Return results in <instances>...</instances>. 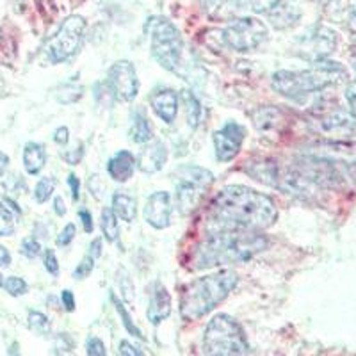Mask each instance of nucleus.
Here are the masks:
<instances>
[{
    "mask_svg": "<svg viewBox=\"0 0 356 356\" xmlns=\"http://www.w3.org/2000/svg\"><path fill=\"white\" fill-rule=\"evenodd\" d=\"M278 219L275 202L246 186H228L212 200L207 221L216 232H260Z\"/></svg>",
    "mask_w": 356,
    "mask_h": 356,
    "instance_id": "nucleus-1",
    "label": "nucleus"
},
{
    "mask_svg": "<svg viewBox=\"0 0 356 356\" xmlns=\"http://www.w3.org/2000/svg\"><path fill=\"white\" fill-rule=\"evenodd\" d=\"M267 246L269 241L260 232H216L193 248L189 262L193 269L244 264Z\"/></svg>",
    "mask_w": 356,
    "mask_h": 356,
    "instance_id": "nucleus-2",
    "label": "nucleus"
},
{
    "mask_svg": "<svg viewBox=\"0 0 356 356\" xmlns=\"http://www.w3.org/2000/svg\"><path fill=\"white\" fill-rule=\"evenodd\" d=\"M237 282H239V276L232 269H221L218 273L195 280L184 291L182 300H180V316L184 317V321L202 319L227 300Z\"/></svg>",
    "mask_w": 356,
    "mask_h": 356,
    "instance_id": "nucleus-3",
    "label": "nucleus"
},
{
    "mask_svg": "<svg viewBox=\"0 0 356 356\" xmlns=\"http://www.w3.org/2000/svg\"><path fill=\"white\" fill-rule=\"evenodd\" d=\"M344 75L346 72L342 65L330 59H321L314 63L310 70H298V72L280 70L271 77V86L282 97L298 100V98L323 91Z\"/></svg>",
    "mask_w": 356,
    "mask_h": 356,
    "instance_id": "nucleus-4",
    "label": "nucleus"
},
{
    "mask_svg": "<svg viewBox=\"0 0 356 356\" xmlns=\"http://www.w3.org/2000/svg\"><path fill=\"white\" fill-rule=\"evenodd\" d=\"M145 31L150 38L155 61L168 72L184 75V41L178 29L164 17H152L146 22Z\"/></svg>",
    "mask_w": 356,
    "mask_h": 356,
    "instance_id": "nucleus-5",
    "label": "nucleus"
},
{
    "mask_svg": "<svg viewBox=\"0 0 356 356\" xmlns=\"http://www.w3.org/2000/svg\"><path fill=\"white\" fill-rule=\"evenodd\" d=\"M205 356H248V340L241 324L228 314H219L203 335Z\"/></svg>",
    "mask_w": 356,
    "mask_h": 356,
    "instance_id": "nucleus-6",
    "label": "nucleus"
},
{
    "mask_svg": "<svg viewBox=\"0 0 356 356\" xmlns=\"http://www.w3.org/2000/svg\"><path fill=\"white\" fill-rule=\"evenodd\" d=\"M86 33V20L79 15H72L57 29V33L47 41L44 54L52 65L66 61L79 52L82 44V38Z\"/></svg>",
    "mask_w": 356,
    "mask_h": 356,
    "instance_id": "nucleus-7",
    "label": "nucleus"
},
{
    "mask_svg": "<svg viewBox=\"0 0 356 356\" xmlns=\"http://www.w3.org/2000/svg\"><path fill=\"white\" fill-rule=\"evenodd\" d=\"M267 27L259 18L243 17L232 20L221 31L222 44L235 52H251L266 41Z\"/></svg>",
    "mask_w": 356,
    "mask_h": 356,
    "instance_id": "nucleus-8",
    "label": "nucleus"
},
{
    "mask_svg": "<svg viewBox=\"0 0 356 356\" xmlns=\"http://www.w3.org/2000/svg\"><path fill=\"white\" fill-rule=\"evenodd\" d=\"M214 175L200 166L180 168V178L177 184V202L184 214H189L198 207L205 191L211 187Z\"/></svg>",
    "mask_w": 356,
    "mask_h": 356,
    "instance_id": "nucleus-9",
    "label": "nucleus"
},
{
    "mask_svg": "<svg viewBox=\"0 0 356 356\" xmlns=\"http://www.w3.org/2000/svg\"><path fill=\"white\" fill-rule=\"evenodd\" d=\"M337 44H339V40H337V34L332 29L324 27V25H316L300 38L298 52L305 59L316 63L321 59H328L330 54H333V50L337 49Z\"/></svg>",
    "mask_w": 356,
    "mask_h": 356,
    "instance_id": "nucleus-10",
    "label": "nucleus"
},
{
    "mask_svg": "<svg viewBox=\"0 0 356 356\" xmlns=\"http://www.w3.org/2000/svg\"><path fill=\"white\" fill-rule=\"evenodd\" d=\"M107 84L111 93L120 102H132L139 93V79L130 61H116L109 68Z\"/></svg>",
    "mask_w": 356,
    "mask_h": 356,
    "instance_id": "nucleus-11",
    "label": "nucleus"
},
{
    "mask_svg": "<svg viewBox=\"0 0 356 356\" xmlns=\"http://www.w3.org/2000/svg\"><path fill=\"white\" fill-rule=\"evenodd\" d=\"M321 132L339 141L356 139V114L346 109H333L319 118Z\"/></svg>",
    "mask_w": 356,
    "mask_h": 356,
    "instance_id": "nucleus-12",
    "label": "nucleus"
},
{
    "mask_svg": "<svg viewBox=\"0 0 356 356\" xmlns=\"http://www.w3.org/2000/svg\"><path fill=\"white\" fill-rule=\"evenodd\" d=\"M244 129L239 123L228 122L221 130H216L212 136L216 148V157L221 162H230L237 157L244 141Z\"/></svg>",
    "mask_w": 356,
    "mask_h": 356,
    "instance_id": "nucleus-13",
    "label": "nucleus"
},
{
    "mask_svg": "<svg viewBox=\"0 0 356 356\" xmlns=\"http://www.w3.org/2000/svg\"><path fill=\"white\" fill-rule=\"evenodd\" d=\"M171 214H173V202H171L170 193L157 191L152 196H148L145 205V219L150 227L164 230V228L170 227Z\"/></svg>",
    "mask_w": 356,
    "mask_h": 356,
    "instance_id": "nucleus-14",
    "label": "nucleus"
},
{
    "mask_svg": "<svg viewBox=\"0 0 356 356\" xmlns=\"http://www.w3.org/2000/svg\"><path fill=\"white\" fill-rule=\"evenodd\" d=\"M168 161V148L162 141H150L146 143V146L139 152L138 159H136V166L143 171V173H157L164 168Z\"/></svg>",
    "mask_w": 356,
    "mask_h": 356,
    "instance_id": "nucleus-15",
    "label": "nucleus"
},
{
    "mask_svg": "<svg viewBox=\"0 0 356 356\" xmlns=\"http://www.w3.org/2000/svg\"><path fill=\"white\" fill-rule=\"evenodd\" d=\"M150 104L154 113L162 122L171 125L178 114V95L173 89H159L150 97Z\"/></svg>",
    "mask_w": 356,
    "mask_h": 356,
    "instance_id": "nucleus-16",
    "label": "nucleus"
},
{
    "mask_svg": "<svg viewBox=\"0 0 356 356\" xmlns=\"http://www.w3.org/2000/svg\"><path fill=\"white\" fill-rule=\"evenodd\" d=\"M171 314V296L168 289L161 284L155 282L154 289H152L150 303H148V312L146 316L150 319V323L161 324L162 321L168 319Z\"/></svg>",
    "mask_w": 356,
    "mask_h": 356,
    "instance_id": "nucleus-17",
    "label": "nucleus"
},
{
    "mask_svg": "<svg viewBox=\"0 0 356 356\" xmlns=\"http://www.w3.org/2000/svg\"><path fill=\"white\" fill-rule=\"evenodd\" d=\"M136 171V157L130 152L120 150L107 162V173L114 182H127Z\"/></svg>",
    "mask_w": 356,
    "mask_h": 356,
    "instance_id": "nucleus-18",
    "label": "nucleus"
},
{
    "mask_svg": "<svg viewBox=\"0 0 356 356\" xmlns=\"http://www.w3.org/2000/svg\"><path fill=\"white\" fill-rule=\"evenodd\" d=\"M47 164V152L41 143H27L24 148V168L29 175H38Z\"/></svg>",
    "mask_w": 356,
    "mask_h": 356,
    "instance_id": "nucleus-19",
    "label": "nucleus"
},
{
    "mask_svg": "<svg viewBox=\"0 0 356 356\" xmlns=\"http://www.w3.org/2000/svg\"><path fill=\"white\" fill-rule=\"evenodd\" d=\"M298 20H300V9L291 2H280L273 11H269V22L276 29L292 27Z\"/></svg>",
    "mask_w": 356,
    "mask_h": 356,
    "instance_id": "nucleus-20",
    "label": "nucleus"
},
{
    "mask_svg": "<svg viewBox=\"0 0 356 356\" xmlns=\"http://www.w3.org/2000/svg\"><path fill=\"white\" fill-rule=\"evenodd\" d=\"M111 209L116 214V218L123 219L125 222H132L138 218V202L125 193L113 195V207Z\"/></svg>",
    "mask_w": 356,
    "mask_h": 356,
    "instance_id": "nucleus-21",
    "label": "nucleus"
},
{
    "mask_svg": "<svg viewBox=\"0 0 356 356\" xmlns=\"http://www.w3.org/2000/svg\"><path fill=\"white\" fill-rule=\"evenodd\" d=\"M152 138H154V130H152L150 122L139 111V113L134 114L132 123H130V139L138 145H146V143L152 141Z\"/></svg>",
    "mask_w": 356,
    "mask_h": 356,
    "instance_id": "nucleus-22",
    "label": "nucleus"
},
{
    "mask_svg": "<svg viewBox=\"0 0 356 356\" xmlns=\"http://www.w3.org/2000/svg\"><path fill=\"white\" fill-rule=\"evenodd\" d=\"M182 102L184 106H186V118L187 123H189L191 129H196L202 122V104H200L198 98L195 97V93H191V91H182Z\"/></svg>",
    "mask_w": 356,
    "mask_h": 356,
    "instance_id": "nucleus-23",
    "label": "nucleus"
},
{
    "mask_svg": "<svg viewBox=\"0 0 356 356\" xmlns=\"http://www.w3.org/2000/svg\"><path fill=\"white\" fill-rule=\"evenodd\" d=\"M100 228H102V234H104V237H106L107 243H116V241L120 239V227H118V218H116V214H114L111 207H106V209L102 211Z\"/></svg>",
    "mask_w": 356,
    "mask_h": 356,
    "instance_id": "nucleus-24",
    "label": "nucleus"
},
{
    "mask_svg": "<svg viewBox=\"0 0 356 356\" xmlns=\"http://www.w3.org/2000/svg\"><path fill=\"white\" fill-rule=\"evenodd\" d=\"M17 214L18 212L11 207H8V202H0V237H9L17 230Z\"/></svg>",
    "mask_w": 356,
    "mask_h": 356,
    "instance_id": "nucleus-25",
    "label": "nucleus"
},
{
    "mask_svg": "<svg viewBox=\"0 0 356 356\" xmlns=\"http://www.w3.org/2000/svg\"><path fill=\"white\" fill-rule=\"evenodd\" d=\"M282 0H232L234 9H250L253 13H269L280 4Z\"/></svg>",
    "mask_w": 356,
    "mask_h": 356,
    "instance_id": "nucleus-26",
    "label": "nucleus"
},
{
    "mask_svg": "<svg viewBox=\"0 0 356 356\" xmlns=\"http://www.w3.org/2000/svg\"><path fill=\"white\" fill-rule=\"evenodd\" d=\"M253 120H255L257 129L269 130L276 127V122L280 120V113L273 107H260L253 113Z\"/></svg>",
    "mask_w": 356,
    "mask_h": 356,
    "instance_id": "nucleus-27",
    "label": "nucleus"
},
{
    "mask_svg": "<svg viewBox=\"0 0 356 356\" xmlns=\"http://www.w3.org/2000/svg\"><path fill=\"white\" fill-rule=\"evenodd\" d=\"M56 191V178L54 177H43L38 180L36 187H34V200L38 203L49 202L52 198V193Z\"/></svg>",
    "mask_w": 356,
    "mask_h": 356,
    "instance_id": "nucleus-28",
    "label": "nucleus"
},
{
    "mask_svg": "<svg viewBox=\"0 0 356 356\" xmlns=\"http://www.w3.org/2000/svg\"><path fill=\"white\" fill-rule=\"evenodd\" d=\"M111 301H113L114 308H116V312H118V314H120V317H122L123 326H125L127 332H129L130 335H134V337H139V339H145V337H143V333H141V330H139L138 326L134 324L132 317H130V314H129V312H127V308L123 307L122 301L118 300V298H116V296H114V294H111Z\"/></svg>",
    "mask_w": 356,
    "mask_h": 356,
    "instance_id": "nucleus-29",
    "label": "nucleus"
},
{
    "mask_svg": "<svg viewBox=\"0 0 356 356\" xmlns=\"http://www.w3.org/2000/svg\"><path fill=\"white\" fill-rule=\"evenodd\" d=\"M27 321H29V328L33 330L34 333H38V335H47V333L50 332L49 317L44 316V314H41V312L31 310L29 312Z\"/></svg>",
    "mask_w": 356,
    "mask_h": 356,
    "instance_id": "nucleus-30",
    "label": "nucleus"
},
{
    "mask_svg": "<svg viewBox=\"0 0 356 356\" xmlns=\"http://www.w3.org/2000/svg\"><path fill=\"white\" fill-rule=\"evenodd\" d=\"M118 285H120V291H122V298L127 303H132L134 301V284L132 278L129 276V273L125 269H120L118 271Z\"/></svg>",
    "mask_w": 356,
    "mask_h": 356,
    "instance_id": "nucleus-31",
    "label": "nucleus"
},
{
    "mask_svg": "<svg viewBox=\"0 0 356 356\" xmlns=\"http://www.w3.org/2000/svg\"><path fill=\"white\" fill-rule=\"evenodd\" d=\"M2 287L6 289V292L11 296H15V298H18V296H24L25 292H27V282H25L24 278H18V276H8V278H4V284H2Z\"/></svg>",
    "mask_w": 356,
    "mask_h": 356,
    "instance_id": "nucleus-32",
    "label": "nucleus"
},
{
    "mask_svg": "<svg viewBox=\"0 0 356 356\" xmlns=\"http://www.w3.org/2000/svg\"><path fill=\"white\" fill-rule=\"evenodd\" d=\"M95 262L97 260L93 259L91 255H86L84 259L79 262V266L75 267V271H73V278H77V280H82V278H88L91 273H93L95 269Z\"/></svg>",
    "mask_w": 356,
    "mask_h": 356,
    "instance_id": "nucleus-33",
    "label": "nucleus"
},
{
    "mask_svg": "<svg viewBox=\"0 0 356 356\" xmlns=\"http://www.w3.org/2000/svg\"><path fill=\"white\" fill-rule=\"evenodd\" d=\"M22 255L27 257V259H36L41 253V244L40 241L34 239V237H27V239L22 241Z\"/></svg>",
    "mask_w": 356,
    "mask_h": 356,
    "instance_id": "nucleus-34",
    "label": "nucleus"
},
{
    "mask_svg": "<svg viewBox=\"0 0 356 356\" xmlns=\"http://www.w3.org/2000/svg\"><path fill=\"white\" fill-rule=\"evenodd\" d=\"M86 349H88V356H107L106 346L98 337H89L86 342Z\"/></svg>",
    "mask_w": 356,
    "mask_h": 356,
    "instance_id": "nucleus-35",
    "label": "nucleus"
},
{
    "mask_svg": "<svg viewBox=\"0 0 356 356\" xmlns=\"http://www.w3.org/2000/svg\"><path fill=\"white\" fill-rule=\"evenodd\" d=\"M82 157H84V146H82V143H75V146H73L72 150H66L65 154H63V159H65L68 164H72V166H75V164H79V162L82 161Z\"/></svg>",
    "mask_w": 356,
    "mask_h": 356,
    "instance_id": "nucleus-36",
    "label": "nucleus"
},
{
    "mask_svg": "<svg viewBox=\"0 0 356 356\" xmlns=\"http://www.w3.org/2000/svg\"><path fill=\"white\" fill-rule=\"evenodd\" d=\"M43 264H44V269H47L50 275H52V276L59 275V262H57L56 251L44 250L43 251Z\"/></svg>",
    "mask_w": 356,
    "mask_h": 356,
    "instance_id": "nucleus-37",
    "label": "nucleus"
},
{
    "mask_svg": "<svg viewBox=\"0 0 356 356\" xmlns=\"http://www.w3.org/2000/svg\"><path fill=\"white\" fill-rule=\"evenodd\" d=\"M75 234H77L75 225H73V222H68V225L61 230V234L57 235V246H61V248L68 246V244L75 239Z\"/></svg>",
    "mask_w": 356,
    "mask_h": 356,
    "instance_id": "nucleus-38",
    "label": "nucleus"
},
{
    "mask_svg": "<svg viewBox=\"0 0 356 356\" xmlns=\"http://www.w3.org/2000/svg\"><path fill=\"white\" fill-rule=\"evenodd\" d=\"M120 356H145V353L130 344V342H127V340H122L120 342Z\"/></svg>",
    "mask_w": 356,
    "mask_h": 356,
    "instance_id": "nucleus-39",
    "label": "nucleus"
},
{
    "mask_svg": "<svg viewBox=\"0 0 356 356\" xmlns=\"http://www.w3.org/2000/svg\"><path fill=\"white\" fill-rule=\"evenodd\" d=\"M79 218H81L82 227H84L86 234H93L95 222H93V218H91V214H89L88 209H81V211H79Z\"/></svg>",
    "mask_w": 356,
    "mask_h": 356,
    "instance_id": "nucleus-40",
    "label": "nucleus"
},
{
    "mask_svg": "<svg viewBox=\"0 0 356 356\" xmlns=\"http://www.w3.org/2000/svg\"><path fill=\"white\" fill-rule=\"evenodd\" d=\"M66 182H68L70 189H72V198L77 202V200L81 198V180H79L73 173H70L68 178H66Z\"/></svg>",
    "mask_w": 356,
    "mask_h": 356,
    "instance_id": "nucleus-41",
    "label": "nucleus"
},
{
    "mask_svg": "<svg viewBox=\"0 0 356 356\" xmlns=\"http://www.w3.org/2000/svg\"><path fill=\"white\" fill-rule=\"evenodd\" d=\"M54 141L57 143V145H68L70 141V129L68 127H57L56 132H54Z\"/></svg>",
    "mask_w": 356,
    "mask_h": 356,
    "instance_id": "nucleus-42",
    "label": "nucleus"
},
{
    "mask_svg": "<svg viewBox=\"0 0 356 356\" xmlns=\"http://www.w3.org/2000/svg\"><path fill=\"white\" fill-rule=\"evenodd\" d=\"M61 301H63V307H65V310H68V312L75 310V296H73L72 291H63Z\"/></svg>",
    "mask_w": 356,
    "mask_h": 356,
    "instance_id": "nucleus-43",
    "label": "nucleus"
},
{
    "mask_svg": "<svg viewBox=\"0 0 356 356\" xmlns=\"http://www.w3.org/2000/svg\"><path fill=\"white\" fill-rule=\"evenodd\" d=\"M346 100H348L349 107L356 113V81H353L346 89Z\"/></svg>",
    "mask_w": 356,
    "mask_h": 356,
    "instance_id": "nucleus-44",
    "label": "nucleus"
},
{
    "mask_svg": "<svg viewBox=\"0 0 356 356\" xmlns=\"http://www.w3.org/2000/svg\"><path fill=\"white\" fill-rule=\"evenodd\" d=\"M88 255L93 257L95 260L100 259V255H102V239H98V237H97L95 241H91V244H89Z\"/></svg>",
    "mask_w": 356,
    "mask_h": 356,
    "instance_id": "nucleus-45",
    "label": "nucleus"
},
{
    "mask_svg": "<svg viewBox=\"0 0 356 356\" xmlns=\"http://www.w3.org/2000/svg\"><path fill=\"white\" fill-rule=\"evenodd\" d=\"M348 27L353 34H356V4H353L348 11Z\"/></svg>",
    "mask_w": 356,
    "mask_h": 356,
    "instance_id": "nucleus-46",
    "label": "nucleus"
},
{
    "mask_svg": "<svg viewBox=\"0 0 356 356\" xmlns=\"http://www.w3.org/2000/svg\"><path fill=\"white\" fill-rule=\"evenodd\" d=\"M54 211H56L57 216H65L66 214V207H65V202H63V198H54Z\"/></svg>",
    "mask_w": 356,
    "mask_h": 356,
    "instance_id": "nucleus-47",
    "label": "nucleus"
},
{
    "mask_svg": "<svg viewBox=\"0 0 356 356\" xmlns=\"http://www.w3.org/2000/svg\"><path fill=\"white\" fill-rule=\"evenodd\" d=\"M11 264V255H9V251L6 250L4 246H0V266L8 267Z\"/></svg>",
    "mask_w": 356,
    "mask_h": 356,
    "instance_id": "nucleus-48",
    "label": "nucleus"
},
{
    "mask_svg": "<svg viewBox=\"0 0 356 356\" xmlns=\"http://www.w3.org/2000/svg\"><path fill=\"white\" fill-rule=\"evenodd\" d=\"M8 166H9V157L4 154V152L0 150V177L6 173Z\"/></svg>",
    "mask_w": 356,
    "mask_h": 356,
    "instance_id": "nucleus-49",
    "label": "nucleus"
},
{
    "mask_svg": "<svg viewBox=\"0 0 356 356\" xmlns=\"http://www.w3.org/2000/svg\"><path fill=\"white\" fill-rule=\"evenodd\" d=\"M9 356H20V355H18L17 348H13V349H11V353H9Z\"/></svg>",
    "mask_w": 356,
    "mask_h": 356,
    "instance_id": "nucleus-50",
    "label": "nucleus"
},
{
    "mask_svg": "<svg viewBox=\"0 0 356 356\" xmlns=\"http://www.w3.org/2000/svg\"><path fill=\"white\" fill-rule=\"evenodd\" d=\"M2 284H4V276L0 275V287H2Z\"/></svg>",
    "mask_w": 356,
    "mask_h": 356,
    "instance_id": "nucleus-51",
    "label": "nucleus"
},
{
    "mask_svg": "<svg viewBox=\"0 0 356 356\" xmlns=\"http://www.w3.org/2000/svg\"><path fill=\"white\" fill-rule=\"evenodd\" d=\"M0 38H2V31H0Z\"/></svg>",
    "mask_w": 356,
    "mask_h": 356,
    "instance_id": "nucleus-52",
    "label": "nucleus"
}]
</instances>
